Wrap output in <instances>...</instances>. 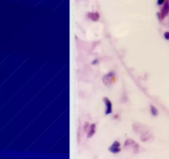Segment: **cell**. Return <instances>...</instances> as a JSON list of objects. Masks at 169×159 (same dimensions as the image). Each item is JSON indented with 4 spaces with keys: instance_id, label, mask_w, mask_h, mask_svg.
I'll list each match as a JSON object with an SVG mask.
<instances>
[{
    "instance_id": "7",
    "label": "cell",
    "mask_w": 169,
    "mask_h": 159,
    "mask_svg": "<svg viewBox=\"0 0 169 159\" xmlns=\"http://www.w3.org/2000/svg\"><path fill=\"white\" fill-rule=\"evenodd\" d=\"M96 132V125L94 124H91L89 126V129L88 130V138H91L94 135V133Z\"/></svg>"
},
{
    "instance_id": "2",
    "label": "cell",
    "mask_w": 169,
    "mask_h": 159,
    "mask_svg": "<svg viewBox=\"0 0 169 159\" xmlns=\"http://www.w3.org/2000/svg\"><path fill=\"white\" fill-rule=\"evenodd\" d=\"M125 148L128 150H131L134 153H137L139 149V146L135 141L132 140L130 138H128L125 143Z\"/></svg>"
},
{
    "instance_id": "10",
    "label": "cell",
    "mask_w": 169,
    "mask_h": 159,
    "mask_svg": "<svg viewBox=\"0 0 169 159\" xmlns=\"http://www.w3.org/2000/svg\"><path fill=\"white\" fill-rule=\"evenodd\" d=\"M164 38L166 40H169V32H166L164 33Z\"/></svg>"
},
{
    "instance_id": "9",
    "label": "cell",
    "mask_w": 169,
    "mask_h": 159,
    "mask_svg": "<svg viewBox=\"0 0 169 159\" xmlns=\"http://www.w3.org/2000/svg\"><path fill=\"white\" fill-rule=\"evenodd\" d=\"M150 109H151V112H152L153 115L156 116V115H157V109H156V108L154 107L153 105H151Z\"/></svg>"
},
{
    "instance_id": "4",
    "label": "cell",
    "mask_w": 169,
    "mask_h": 159,
    "mask_svg": "<svg viewBox=\"0 0 169 159\" xmlns=\"http://www.w3.org/2000/svg\"><path fill=\"white\" fill-rule=\"evenodd\" d=\"M114 80H115V73L113 71L109 72L103 77V83L107 86H111L113 84Z\"/></svg>"
},
{
    "instance_id": "1",
    "label": "cell",
    "mask_w": 169,
    "mask_h": 159,
    "mask_svg": "<svg viewBox=\"0 0 169 159\" xmlns=\"http://www.w3.org/2000/svg\"><path fill=\"white\" fill-rule=\"evenodd\" d=\"M134 130L136 132V133L139 134L140 139L143 142L149 140L152 138V134L150 133L148 129L144 125H140L139 124H134Z\"/></svg>"
},
{
    "instance_id": "5",
    "label": "cell",
    "mask_w": 169,
    "mask_h": 159,
    "mask_svg": "<svg viewBox=\"0 0 169 159\" xmlns=\"http://www.w3.org/2000/svg\"><path fill=\"white\" fill-rule=\"evenodd\" d=\"M109 151L111 152H113V153H118V152H121V144L118 141L114 142L113 144L109 147Z\"/></svg>"
},
{
    "instance_id": "6",
    "label": "cell",
    "mask_w": 169,
    "mask_h": 159,
    "mask_svg": "<svg viewBox=\"0 0 169 159\" xmlns=\"http://www.w3.org/2000/svg\"><path fill=\"white\" fill-rule=\"evenodd\" d=\"M104 102L106 104V114L109 115L112 112V104L107 98H104Z\"/></svg>"
},
{
    "instance_id": "11",
    "label": "cell",
    "mask_w": 169,
    "mask_h": 159,
    "mask_svg": "<svg viewBox=\"0 0 169 159\" xmlns=\"http://www.w3.org/2000/svg\"><path fill=\"white\" fill-rule=\"evenodd\" d=\"M164 2H165V0H158V1H157V4L162 5L164 3Z\"/></svg>"
},
{
    "instance_id": "8",
    "label": "cell",
    "mask_w": 169,
    "mask_h": 159,
    "mask_svg": "<svg viewBox=\"0 0 169 159\" xmlns=\"http://www.w3.org/2000/svg\"><path fill=\"white\" fill-rule=\"evenodd\" d=\"M88 17H89L92 20H93V21H97V20L99 19L100 16L97 13H90L88 14Z\"/></svg>"
},
{
    "instance_id": "3",
    "label": "cell",
    "mask_w": 169,
    "mask_h": 159,
    "mask_svg": "<svg viewBox=\"0 0 169 159\" xmlns=\"http://www.w3.org/2000/svg\"><path fill=\"white\" fill-rule=\"evenodd\" d=\"M169 13V0H165L163 6L161 8V11L158 13V18L161 20L164 18L165 17H167Z\"/></svg>"
}]
</instances>
